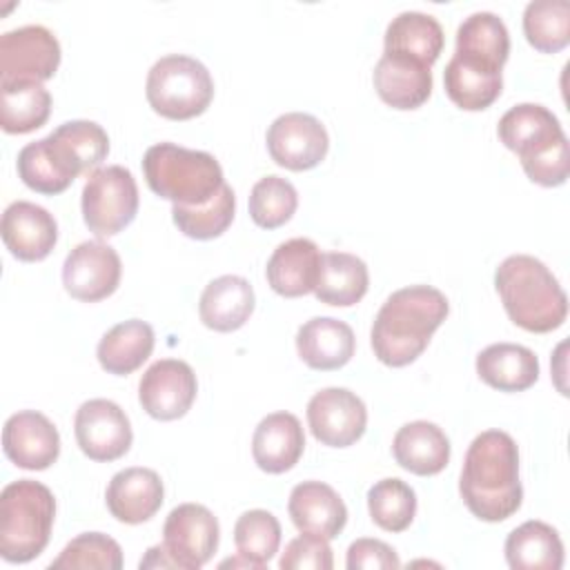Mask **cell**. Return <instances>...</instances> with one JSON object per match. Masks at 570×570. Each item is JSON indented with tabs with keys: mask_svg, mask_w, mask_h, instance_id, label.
<instances>
[{
	"mask_svg": "<svg viewBox=\"0 0 570 570\" xmlns=\"http://www.w3.org/2000/svg\"><path fill=\"white\" fill-rule=\"evenodd\" d=\"M254 305L256 298L249 281L236 274H223L205 285L198 301V314L205 327L214 332H234L249 321Z\"/></svg>",
	"mask_w": 570,
	"mask_h": 570,
	"instance_id": "cell-24",
	"label": "cell"
},
{
	"mask_svg": "<svg viewBox=\"0 0 570 570\" xmlns=\"http://www.w3.org/2000/svg\"><path fill=\"white\" fill-rule=\"evenodd\" d=\"M345 566L350 570H396L401 568V559L385 541L363 537L350 543Z\"/></svg>",
	"mask_w": 570,
	"mask_h": 570,
	"instance_id": "cell-44",
	"label": "cell"
},
{
	"mask_svg": "<svg viewBox=\"0 0 570 570\" xmlns=\"http://www.w3.org/2000/svg\"><path fill=\"white\" fill-rule=\"evenodd\" d=\"M51 94L36 80L0 82V127L7 134H29L47 122Z\"/></svg>",
	"mask_w": 570,
	"mask_h": 570,
	"instance_id": "cell-33",
	"label": "cell"
},
{
	"mask_svg": "<svg viewBox=\"0 0 570 570\" xmlns=\"http://www.w3.org/2000/svg\"><path fill=\"white\" fill-rule=\"evenodd\" d=\"M218 539V521L200 503L176 505L163 523V548L180 570L203 568L214 557Z\"/></svg>",
	"mask_w": 570,
	"mask_h": 570,
	"instance_id": "cell-8",
	"label": "cell"
},
{
	"mask_svg": "<svg viewBox=\"0 0 570 570\" xmlns=\"http://www.w3.org/2000/svg\"><path fill=\"white\" fill-rule=\"evenodd\" d=\"M379 98L394 109H416L432 94L430 65L403 56L383 51L372 73Z\"/></svg>",
	"mask_w": 570,
	"mask_h": 570,
	"instance_id": "cell-18",
	"label": "cell"
},
{
	"mask_svg": "<svg viewBox=\"0 0 570 570\" xmlns=\"http://www.w3.org/2000/svg\"><path fill=\"white\" fill-rule=\"evenodd\" d=\"M298 207L296 187L281 176H265L249 191V216L263 229L285 225Z\"/></svg>",
	"mask_w": 570,
	"mask_h": 570,
	"instance_id": "cell-40",
	"label": "cell"
},
{
	"mask_svg": "<svg viewBox=\"0 0 570 570\" xmlns=\"http://www.w3.org/2000/svg\"><path fill=\"white\" fill-rule=\"evenodd\" d=\"M332 566L334 554L330 548V539L312 532H301L296 539H292L278 561V568L283 570H332Z\"/></svg>",
	"mask_w": 570,
	"mask_h": 570,
	"instance_id": "cell-42",
	"label": "cell"
},
{
	"mask_svg": "<svg viewBox=\"0 0 570 570\" xmlns=\"http://www.w3.org/2000/svg\"><path fill=\"white\" fill-rule=\"evenodd\" d=\"M78 448L91 461H116L129 452L134 432L125 410L109 399H89L76 410Z\"/></svg>",
	"mask_w": 570,
	"mask_h": 570,
	"instance_id": "cell-10",
	"label": "cell"
},
{
	"mask_svg": "<svg viewBox=\"0 0 570 570\" xmlns=\"http://www.w3.org/2000/svg\"><path fill=\"white\" fill-rule=\"evenodd\" d=\"M521 167L525 176L543 187H559L566 183L570 171V158H568V138H561L552 147L523 158Z\"/></svg>",
	"mask_w": 570,
	"mask_h": 570,
	"instance_id": "cell-43",
	"label": "cell"
},
{
	"mask_svg": "<svg viewBox=\"0 0 570 570\" xmlns=\"http://www.w3.org/2000/svg\"><path fill=\"white\" fill-rule=\"evenodd\" d=\"M305 450V432L292 412H272L263 416L252 436V456L267 474L292 470Z\"/></svg>",
	"mask_w": 570,
	"mask_h": 570,
	"instance_id": "cell-21",
	"label": "cell"
},
{
	"mask_svg": "<svg viewBox=\"0 0 570 570\" xmlns=\"http://www.w3.org/2000/svg\"><path fill=\"white\" fill-rule=\"evenodd\" d=\"M51 570H120L122 550L116 539L102 532H82L71 539L62 552L49 563Z\"/></svg>",
	"mask_w": 570,
	"mask_h": 570,
	"instance_id": "cell-41",
	"label": "cell"
},
{
	"mask_svg": "<svg viewBox=\"0 0 570 570\" xmlns=\"http://www.w3.org/2000/svg\"><path fill=\"white\" fill-rule=\"evenodd\" d=\"M443 85L448 98L456 107L465 111H481L501 96L503 76L501 67L454 53L445 65Z\"/></svg>",
	"mask_w": 570,
	"mask_h": 570,
	"instance_id": "cell-25",
	"label": "cell"
},
{
	"mask_svg": "<svg viewBox=\"0 0 570 570\" xmlns=\"http://www.w3.org/2000/svg\"><path fill=\"white\" fill-rule=\"evenodd\" d=\"M370 285V272L363 258L350 252L321 254V269L314 285V294L321 303L334 307L356 305Z\"/></svg>",
	"mask_w": 570,
	"mask_h": 570,
	"instance_id": "cell-30",
	"label": "cell"
},
{
	"mask_svg": "<svg viewBox=\"0 0 570 570\" xmlns=\"http://www.w3.org/2000/svg\"><path fill=\"white\" fill-rule=\"evenodd\" d=\"M265 140L272 160L292 171L316 167L330 149L325 125L316 116L303 111L278 116L269 125Z\"/></svg>",
	"mask_w": 570,
	"mask_h": 570,
	"instance_id": "cell-11",
	"label": "cell"
},
{
	"mask_svg": "<svg viewBox=\"0 0 570 570\" xmlns=\"http://www.w3.org/2000/svg\"><path fill=\"white\" fill-rule=\"evenodd\" d=\"M82 218L98 238L116 236L138 214V185L122 165L98 167L82 187Z\"/></svg>",
	"mask_w": 570,
	"mask_h": 570,
	"instance_id": "cell-7",
	"label": "cell"
},
{
	"mask_svg": "<svg viewBox=\"0 0 570 570\" xmlns=\"http://www.w3.org/2000/svg\"><path fill=\"white\" fill-rule=\"evenodd\" d=\"M307 425L318 443L347 448L363 436L367 407L347 387H323L307 403Z\"/></svg>",
	"mask_w": 570,
	"mask_h": 570,
	"instance_id": "cell-14",
	"label": "cell"
},
{
	"mask_svg": "<svg viewBox=\"0 0 570 570\" xmlns=\"http://www.w3.org/2000/svg\"><path fill=\"white\" fill-rule=\"evenodd\" d=\"M448 312L445 294L432 285H407L392 292L372 323L374 356L390 367L416 361Z\"/></svg>",
	"mask_w": 570,
	"mask_h": 570,
	"instance_id": "cell-2",
	"label": "cell"
},
{
	"mask_svg": "<svg viewBox=\"0 0 570 570\" xmlns=\"http://www.w3.org/2000/svg\"><path fill=\"white\" fill-rule=\"evenodd\" d=\"M459 492L468 510L488 523L505 521L523 501L519 448L503 430H485L468 445Z\"/></svg>",
	"mask_w": 570,
	"mask_h": 570,
	"instance_id": "cell-1",
	"label": "cell"
},
{
	"mask_svg": "<svg viewBox=\"0 0 570 570\" xmlns=\"http://www.w3.org/2000/svg\"><path fill=\"white\" fill-rule=\"evenodd\" d=\"M2 450L22 470H47L60 454V434L42 412L20 410L4 421Z\"/></svg>",
	"mask_w": 570,
	"mask_h": 570,
	"instance_id": "cell-15",
	"label": "cell"
},
{
	"mask_svg": "<svg viewBox=\"0 0 570 570\" xmlns=\"http://www.w3.org/2000/svg\"><path fill=\"white\" fill-rule=\"evenodd\" d=\"M476 374L499 392H523L539 379L537 354L519 343H492L476 354Z\"/></svg>",
	"mask_w": 570,
	"mask_h": 570,
	"instance_id": "cell-28",
	"label": "cell"
},
{
	"mask_svg": "<svg viewBox=\"0 0 570 570\" xmlns=\"http://www.w3.org/2000/svg\"><path fill=\"white\" fill-rule=\"evenodd\" d=\"M234 212H236V196L227 183L218 189V194L212 200L203 205H194V207L171 205L174 225L185 236L196 240H209L220 236L232 225Z\"/></svg>",
	"mask_w": 570,
	"mask_h": 570,
	"instance_id": "cell-36",
	"label": "cell"
},
{
	"mask_svg": "<svg viewBox=\"0 0 570 570\" xmlns=\"http://www.w3.org/2000/svg\"><path fill=\"white\" fill-rule=\"evenodd\" d=\"M454 53L503 69L510 53V33L505 22L492 11L470 13L456 27Z\"/></svg>",
	"mask_w": 570,
	"mask_h": 570,
	"instance_id": "cell-34",
	"label": "cell"
},
{
	"mask_svg": "<svg viewBox=\"0 0 570 570\" xmlns=\"http://www.w3.org/2000/svg\"><path fill=\"white\" fill-rule=\"evenodd\" d=\"M497 134L501 142L519 156V160L530 158L566 138L559 118L539 102H519L510 107L501 116Z\"/></svg>",
	"mask_w": 570,
	"mask_h": 570,
	"instance_id": "cell-19",
	"label": "cell"
},
{
	"mask_svg": "<svg viewBox=\"0 0 570 570\" xmlns=\"http://www.w3.org/2000/svg\"><path fill=\"white\" fill-rule=\"evenodd\" d=\"M0 232L11 256L27 263L47 258L58 240L53 214L29 200H16L4 209Z\"/></svg>",
	"mask_w": 570,
	"mask_h": 570,
	"instance_id": "cell-16",
	"label": "cell"
},
{
	"mask_svg": "<svg viewBox=\"0 0 570 570\" xmlns=\"http://www.w3.org/2000/svg\"><path fill=\"white\" fill-rule=\"evenodd\" d=\"M383 40V51L403 53L432 67L443 51L445 36L441 22L434 16L423 11H401L390 20Z\"/></svg>",
	"mask_w": 570,
	"mask_h": 570,
	"instance_id": "cell-32",
	"label": "cell"
},
{
	"mask_svg": "<svg viewBox=\"0 0 570 570\" xmlns=\"http://www.w3.org/2000/svg\"><path fill=\"white\" fill-rule=\"evenodd\" d=\"M523 33L543 53H557L570 42V4L566 0H532L523 9Z\"/></svg>",
	"mask_w": 570,
	"mask_h": 570,
	"instance_id": "cell-35",
	"label": "cell"
},
{
	"mask_svg": "<svg viewBox=\"0 0 570 570\" xmlns=\"http://www.w3.org/2000/svg\"><path fill=\"white\" fill-rule=\"evenodd\" d=\"M142 174L149 189L171 205H203L225 185L220 163L200 149L174 142L151 145L142 156Z\"/></svg>",
	"mask_w": 570,
	"mask_h": 570,
	"instance_id": "cell-4",
	"label": "cell"
},
{
	"mask_svg": "<svg viewBox=\"0 0 570 570\" xmlns=\"http://www.w3.org/2000/svg\"><path fill=\"white\" fill-rule=\"evenodd\" d=\"M56 519L53 492L33 479H18L0 492V557L27 563L42 554Z\"/></svg>",
	"mask_w": 570,
	"mask_h": 570,
	"instance_id": "cell-5",
	"label": "cell"
},
{
	"mask_svg": "<svg viewBox=\"0 0 570 570\" xmlns=\"http://www.w3.org/2000/svg\"><path fill=\"white\" fill-rule=\"evenodd\" d=\"M321 269V249L309 238H289L267 258L265 276L269 287L287 298L314 292Z\"/></svg>",
	"mask_w": 570,
	"mask_h": 570,
	"instance_id": "cell-23",
	"label": "cell"
},
{
	"mask_svg": "<svg viewBox=\"0 0 570 570\" xmlns=\"http://www.w3.org/2000/svg\"><path fill=\"white\" fill-rule=\"evenodd\" d=\"M367 510L381 530L403 532L414 521L416 494L405 481L387 476L367 490Z\"/></svg>",
	"mask_w": 570,
	"mask_h": 570,
	"instance_id": "cell-37",
	"label": "cell"
},
{
	"mask_svg": "<svg viewBox=\"0 0 570 570\" xmlns=\"http://www.w3.org/2000/svg\"><path fill=\"white\" fill-rule=\"evenodd\" d=\"M149 107L169 120H189L200 116L214 98L209 69L185 53L158 58L145 82Z\"/></svg>",
	"mask_w": 570,
	"mask_h": 570,
	"instance_id": "cell-6",
	"label": "cell"
},
{
	"mask_svg": "<svg viewBox=\"0 0 570 570\" xmlns=\"http://www.w3.org/2000/svg\"><path fill=\"white\" fill-rule=\"evenodd\" d=\"M122 274L118 252L102 240L78 243L62 263V285L78 301L96 303L118 289Z\"/></svg>",
	"mask_w": 570,
	"mask_h": 570,
	"instance_id": "cell-12",
	"label": "cell"
},
{
	"mask_svg": "<svg viewBox=\"0 0 570 570\" xmlns=\"http://www.w3.org/2000/svg\"><path fill=\"white\" fill-rule=\"evenodd\" d=\"M60 65V42L42 24H24L0 36V82L49 80Z\"/></svg>",
	"mask_w": 570,
	"mask_h": 570,
	"instance_id": "cell-9",
	"label": "cell"
},
{
	"mask_svg": "<svg viewBox=\"0 0 570 570\" xmlns=\"http://www.w3.org/2000/svg\"><path fill=\"white\" fill-rule=\"evenodd\" d=\"M107 510L120 523L138 525L149 521L165 501V488L151 468H125L116 472L105 492Z\"/></svg>",
	"mask_w": 570,
	"mask_h": 570,
	"instance_id": "cell-17",
	"label": "cell"
},
{
	"mask_svg": "<svg viewBox=\"0 0 570 570\" xmlns=\"http://www.w3.org/2000/svg\"><path fill=\"white\" fill-rule=\"evenodd\" d=\"M140 568H176V563L167 554L163 543H158V546H151L147 550V554L140 559Z\"/></svg>",
	"mask_w": 570,
	"mask_h": 570,
	"instance_id": "cell-45",
	"label": "cell"
},
{
	"mask_svg": "<svg viewBox=\"0 0 570 570\" xmlns=\"http://www.w3.org/2000/svg\"><path fill=\"white\" fill-rule=\"evenodd\" d=\"M16 167L20 180L38 194H60L73 183V178L53 156L47 136L24 145L18 154Z\"/></svg>",
	"mask_w": 570,
	"mask_h": 570,
	"instance_id": "cell-39",
	"label": "cell"
},
{
	"mask_svg": "<svg viewBox=\"0 0 570 570\" xmlns=\"http://www.w3.org/2000/svg\"><path fill=\"white\" fill-rule=\"evenodd\" d=\"M505 561L512 570H559L563 541L546 521H525L505 539Z\"/></svg>",
	"mask_w": 570,
	"mask_h": 570,
	"instance_id": "cell-31",
	"label": "cell"
},
{
	"mask_svg": "<svg viewBox=\"0 0 570 570\" xmlns=\"http://www.w3.org/2000/svg\"><path fill=\"white\" fill-rule=\"evenodd\" d=\"M154 343V327L147 321L129 318L102 334L96 356L105 372L125 376L138 370L151 356Z\"/></svg>",
	"mask_w": 570,
	"mask_h": 570,
	"instance_id": "cell-29",
	"label": "cell"
},
{
	"mask_svg": "<svg viewBox=\"0 0 570 570\" xmlns=\"http://www.w3.org/2000/svg\"><path fill=\"white\" fill-rule=\"evenodd\" d=\"M356 338L352 327L334 316H314L296 332V352L312 370H338L354 356Z\"/></svg>",
	"mask_w": 570,
	"mask_h": 570,
	"instance_id": "cell-22",
	"label": "cell"
},
{
	"mask_svg": "<svg viewBox=\"0 0 570 570\" xmlns=\"http://www.w3.org/2000/svg\"><path fill=\"white\" fill-rule=\"evenodd\" d=\"M47 138L53 156L71 178L96 171L109 154V136L94 120H67Z\"/></svg>",
	"mask_w": 570,
	"mask_h": 570,
	"instance_id": "cell-26",
	"label": "cell"
},
{
	"mask_svg": "<svg viewBox=\"0 0 570 570\" xmlns=\"http://www.w3.org/2000/svg\"><path fill=\"white\" fill-rule=\"evenodd\" d=\"M392 452L403 470L432 476L450 461V439L432 421H410L396 430Z\"/></svg>",
	"mask_w": 570,
	"mask_h": 570,
	"instance_id": "cell-27",
	"label": "cell"
},
{
	"mask_svg": "<svg viewBox=\"0 0 570 570\" xmlns=\"http://www.w3.org/2000/svg\"><path fill=\"white\" fill-rule=\"evenodd\" d=\"M494 287L510 321L528 332H552L568 316V296L557 276L530 254L503 258L494 272Z\"/></svg>",
	"mask_w": 570,
	"mask_h": 570,
	"instance_id": "cell-3",
	"label": "cell"
},
{
	"mask_svg": "<svg viewBox=\"0 0 570 570\" xmlns=\"http://www.w3.org/2000/svg\"><path fill=\"white\" fill-rule=\"evenodd\" d=\"M234 543L240 557L256 568H265L281 546V523L267 510H247L236 519Z\"/></svg>",
	"mask_w": 570,
	"mask_h": 570,
	"instance_id": "cell-38",
	"label": "cell"
},
{
	"mask_svg": "<svg viewBox=\"0 0 570 570\" xmlns=\"http://www.w3.org/2000/svg\"><path fill=\"white\" fill-rule=\"evenodd\" d=\"M287 512L298 532L334 539L347 523V508L341 494L323 481H303L292 488Z\"/></svg>",
	"mask_w": 570,
	"mask_h": 570,
	"instance_id": "cell-20",
	"label": "cell"
},
{
	"mask_svg": "<svg viewBox=\"0 0 570 570\" xmlns=\"http://www.w3.org/2000/svg\"><path fill=\"white\" fill-rule=\"evenodd\" d=\"M198 392V381L189 363L180 358H158L140 376L138 401L158 421H174L189 412Z\"/></svg>",
	"mask_w": 570,
	"mask_h": 570,
	"instance_id": "cell-13",
	"label": "cell"
}]
</instances>
